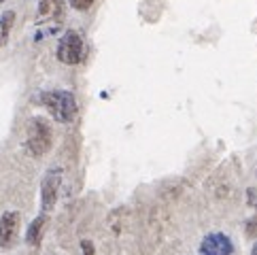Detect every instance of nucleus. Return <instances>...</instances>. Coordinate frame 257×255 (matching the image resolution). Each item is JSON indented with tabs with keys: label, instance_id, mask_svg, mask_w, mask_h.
Instances as JSON below:
<instances>
[{
	"label": "nucleus",
	"instance_id": "f257e3e1",
	"mask_svg": "<svg viewBox=\"0 0 257 255\" xmlns=\"http://www.w3.org/2000/svg\"><path fill=\"white\" fill-rule=\"evenodd\" d=\"M41 102L47 106V111L53 115V119L60 123H70L77 117V98L66 89H53V92H43Z\"/></svg>",
	"mask_w": 257,
	"mask_h": 255
},
{
	"label": "nucleus",
	"instance_id": "f03ea898",
	"mask_svg": "<svg viewBox=\"0 0 257 255\" xmlns=\"http://www.w3.org/2000/svg\"><path fill=\"white\" fill-rule=\"evenodd\" d=\"M53 143V134H51V125L43 119V117H34L28 125V151L32 156L41 158L51 149Z\"/></svg>",
	"mask_w": 257,
	"mask_h": 255
},
{
	"label": "nucleus",
	"instance_id": "7ed1b4c3",
	"mask_svg": "<svg viewBox=\"0 0 257 255\" xmlns=\"http://www.w3.org/2000/svg\"><path fill=\"white\" fill-rule=\"evenodd\" d=\"M83 39H81V34L75 32V30H66L64 36L60 39L58 43V60L62 64H68V66H75L83 60Z\"/></svg>",
	"mask_w": 257,
	"mask_h": 255
},
{
	"label": "nucleus",
	"instance_id": "20e7f679",
	"mask_svg": "<svg viewBox=\"0 0 257 255\" xmlns=\"http://www.w3.org/2000/svg\"><path fill=\"white\" fill-rule=\"evenodd\" d=\"M60 185H62V170L60 168H51L47 175H45L43 185H41V204H43L45 213H49L51 208L56 206Z\"/></svg>",
	"mask_w": 257,
	"mask_h": 255
},
{
	"label": "nucleus",
	"instance_id": "39448f33",
	"mask_svg": "<svg viewBox=\"0 0 257 255\" xmlns=\"http://www.w3.org/2000/svg\"><path fill=\"white\" fill-rule=\"evenodd\" d=\"M20 223H22V215L17 211H7L0 217V249H11L17 242Z\"/></svg>",
	"mask_w": 257,
	"mask_h": 255
},
{
	"label": "nucleus",
	"instance_id": "423d86ee",
	"mask_svg": "<svg viewBox=\"0 0 257 255\" xmlns=\"http://www.w3.org/2000/svg\"><path fill=\"white\" fill-rule=\"evenodd\" d=\"M64 15H66L64 0H41V5H39L41 22H62Z\"/></svg>",
	"mask_w": 257,
	"mask_h": 255
},
{
	"label": "nucleus",
	"instance_id": "0eeeda50",
	"mask_svg": "<svg viewBox=\"0 0 257 255\" xmlns=\"http://www.w3.org/2000/svg\"><path fill=\"white\" fill-rule=\"evenodd\" d=\"M47 225V215H39L36 219L28 225V232H26V242L30 247H39L41 240H43V230Z\"/></svg>",
	"mask_w": 257,
	"mask_h": 255
},
{
	"label": "nucleus",
	"instance_id": "6e6552de",
	"mask_svg": "<svg viewBox=\"0 0 257 255\" xmlns=\"http://www.w3.org/2000/svg\"><path fill=\"white\" fill-rule=\"evenodd\" d=\"M13 24H15V11H5L3 15H0V47L7 45Z\"/></svg>",
	"mask_w": 257,
	"mask_h": 255
},
{
	"label": "nucleus",
	"instance_id": "1a4fd4ad",
	"mask_svg": "<svg viewBox=\"0 0 257 255\" xmlns=\"http://www.w3.org/2000/svg\"><path fill=\"white\" fill-rule=\"evenodd\" d=\"M210 236H213V240H215V244H217L219 255H232V253H234V244H232V240H229L225 234L215 232V234H210Z\"/></svg>",
	"mask_w": 257,
	"mask_h": 255
},
{
	"label": "nucleus",
	"instance_id": "9d476101",
	"mask_svg": "<svg viewBox=\"0 0 257 255\" xmlns=\"http://www.w3.org/2000/svg\"><path fill=\"white\" fill-rule=\"evenodd\" d=\"M200 253L202 255H219V249H217V244H215V240H213V236H206L204 240H202V244H200Z\"/></svg>",
	"mask_w": 257,
	"mask_h": 255
},
{
	"label": "nucleus",
	"instance_id": "9b49d317",
	"mask_svg": "<svg viewBox=\"0 0 257 255\" xmlns=\"http://www.w3.org/2000/svg\"><path fill=\"white\" fill-rule=\"evenodd\" d=\"M70 3V7H75V9H79V11H87V9L96 3V0H68Z\"/></svg>",
	"mask_w": 257,
	"mask_h": 255
},
{
	"label": "nucleus",
	"instance_id": "f8f14e48",
	"mask_svg": "<svg viewBox=\"0 0 257 255\" xmlns=\"http://www.w3.org/2000/svg\"><path fill=\"white\" fill-rule=\"evenodd\" d=\"M244 230H246V236H251V238H257V217L249 219L244 223Z\"/></svg>",
	"mask_w": 257,
	"mask_h": 255
},
{
	"label": "nucleus",
	"instance_id": "ddd939ff",
	"mask_svg": "<svg viewBox=\"0 0 257 255\" xmlns=\"http://www.w3.org/2000/svg\"><path fill=\"white\" fill-rule=\"evenodd\" d=\"M81 249H83V255H96V249H94V242L91 240H81Z\"/></svg>",
	"mask_w": 257,
	"mask_h": 255
},
{
	"label": "nucleus",
	"instance_id": "4468645a",
	"mask_svg": "<svg viewBox=\"0 0 257 255\" xmlns=\"http://www.w3.org/2000/svg\"><path fill=\"white\" fill-rule=\"evenodd\" d=\"M251 255H257V242L253 244V249H251Z\"/></svg>",
	"mask_w": 257,
	"mask_h": 255
},
{
	"label": "nucleus",
	"instance_id": "2eb2a0df",
	"mask_svg": "<svg viewBox=\"0 0 257 255\" xmlns=\"http://www.w3.org/2000/svg\"><path fill=\"white\" fill-rule=\"evenodd\" d=\"M0 3H5V0H0Z\"/></svg>",
	"mask_w": 257,
	"mask_h": 255
},
{
	"label": "nucleus",
	"instance_id": "dca6fc26",
	"mask_svg": "<svg viewBox=\"0 0 257 255\" xmlns=\"http://www.w3.org/2000/svg\"><path fill=\"white\" fill-rule=\"evenodd\" d=\"M255 206H257V202H255Z\"/></svg>",
	"mask_w": 257,
	"mask_h": 255
}]
</instances>
